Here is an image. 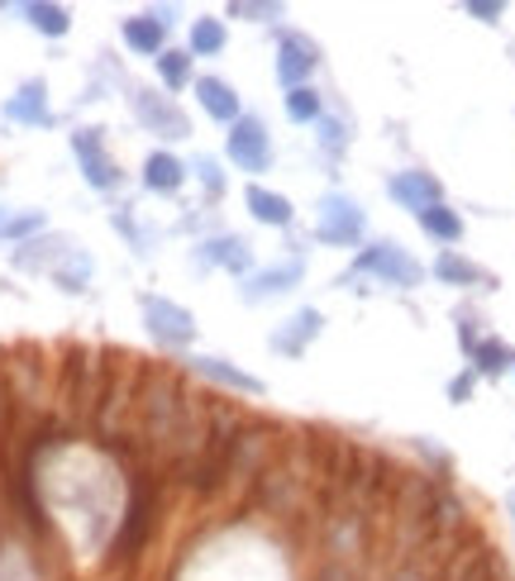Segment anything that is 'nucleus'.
<instances>
[{
    "mask_svg": "<svg viewBox=\"0 0 515 581\" xmlns=\"http://www.w3.org/2000/svg\"><path fill=\"white\" fill-rule=\"evenodd\" d=\"M6 220H10V210H6V206H0V224H6Z\"/></svg>",
    "mask_w": 515,
    "mask_h": 581,
    "instance_id": "obj_37",
    "label": "nucleus"
},
{
    "mask_svg": "<svg viewBox=\"0 0 515 581\" xmlns=\"http://www.w3.org/2000/svg\"><path fill=\"white\" fill-rule=\"evenodd\" d=\"M224 24L215 20V14H206V20H196L191 24V57H215V53H224Z\"/></svg>",
    "mask_w": 515,
    "mask_h": 581,
    "instance_id": "obj_25",
    "label": "nucleus"
},
{
    "mask_svg": "<svg viewBox=\"0 0 515 581\" xmlns=\"http://www.w3.org/2000/svg\"><path fill=\"white\" fill-rule=\"evenodd\" d=\"M511 348L506 343H496V339H482L478 348H472V368L486 372V376H496V372H506L511 368Z\"/></svg>",
    "mask_w": 515,
    "mask_h": 581,
    "instance_id": "obj_28",
    "label": "nucleus"
},
{
    "mask_svg": "<svg viewBox=\"0 0 515 581\" xmlns=\"http://www.w3.org/2000/svg\"><path fill=\"white\" fill-rule=\"evenodd\" d=\"M91 272H96L91 253H86V249H67L63 263L53 267V282H57V290H67V296H81V290L91 286Z\"/></svg>",
    "mask_w": 515,
    "mask_h": 581,
    "instance_id": "obj_22",
    "label": "nucleus"
},
{
    "mask_svg": "<svg viewBox=\"0 0 515 581\" xmlns=\"http://www.w3.org/2000/svg\"><path fill=\"white\" fill-rule=\"evenodd\" d=\"M72 153H77V163H81V177H86V186L91 191H120L124 186V172H120V163L106 153V129H96V124H86V129H77L72 134Z\"/></svg>",
    "mask_w": 515,
    "mask_h": 581,
    "instance_id": "obj_2",
    "label": "nucleus"
},
{
    "mask_svg": "<svg viewBox=\"0 0 515 581\" xmlns=\"http://www.w3.org/2000/svg\"><path fill=\"white\" fill-rule=\"evenodd\" d=\"M129 110L157 139H191V120L177 110V100L153 91V86H129Z\"/></svg>",
    "mask_w": 515,
    "mask_h": 581,
    "instance_id": "obj_3",
    "label": "nucleus"
},
{
    "mask_svg": "<svg viewBox=\"0 0 515 581\" xmlns=\"http://www.w3.org/2000/svg\"><path fill=\"white\" fill-rule=\"evenodd\" d=\"M191 172H196V177H200V186H206V191H210L215 200L224 196V172H220V163H215V157H196V163H191Z\"/></svg>",
    "mask_w": 515,
    "mask_h": 581,
    "instance_id": "obj_32",
    "label": "nucleus"
},
{
    "mask_svg": "<svg viewBox=\"0 0 515 581\" xmlns=\"http://www.w3.org/2000/svg\"><path fill=\"white\" fill-rule=\"evenodd\" d=\"M315 124H320V149H325V153L339 157L343 149H349V129H343V120H329V114H320Z\"/></svg>",
    "mask_w": 515,
    "mask_h": 581,
    "instance_id": "obj_31",
    "label": "nucleus"
},
{
    "mask_svg": "<svg viewBox=\"0 0 515 581\" xmlns=\"http://www.w3.org/2000/svg\"><path fill=\"white\" fill-rule=\"evenodd\" d=\"M153 67H157V81L167 86V91H182V86H191V53H182V48H163L153 57Z\"/></svg>",
    "mask_w": 515,
    "mask_h": 581,
    "instance_id": "obj_23",
    "label": "nucleus"
},
{
    "mask_svg": "<svg viewBox=\"0 0 515 581\" xmlns=\"http://www.w3.org/2000/svg\"><path fill=\"white\" fill-rule=\"evenodd\" d=\"M191 368L200 376H210L215 386H229V391H243V396H263V382L249 372H239L234 362H224V358H191Z\"/></svg>",
    "mask_w": 515,
    "mask_h": 581,
    "instance_id": "obj_19",
    "label": "nucleus"
},
{
    "mask_svg": "<svg viewBox=\"0 0 515 581\" xmlns=\"http://www.w3.org/2000/svg\"><path fill=\"white\" fill-rule=\"evenodd\" d=\"M186 172H191V167H186L177 153H167V149H157V153L143 157V186L157 191V196H177L182 182H186Z\"/></svg>",
    "mask_w": 515,
    "mask_h": 581,
    "instance_id": "obj_14",
    "label": "nucleus"
},
{
    "mask_svg": "<svg viewBox=\"0 0 515 581\" xmlns=\"http://www.w3.org/2000/svg\"><path fill=\"white\" fill-rule=\"evenodd\" d=\"M224 149H229V163L243 167V172H267L272 167V134H267V124L258 120V114H239V120L229 124Z\"/></svg>",
    "mask_w": 515,
    "mask_h": 581,
    "instance_id": "obj_5",
    "label": "nucleus"
},
{
    "mask_svg": "<svg viewBox=\"0 0 515 581\" xmlns=\"http://www.w3.org/2000/svg\"><path fill=\"white\" fill-rule=\"evenodd\" d=\"M229 14H234V20H277L282 6H267V0L249 6V0H234V6H229Z\"/></svg>",
    "mask_w": 515,
    "mask_h": 581,
    "instance_id": "obj_34",
    "label": "nucleus"
},
{
    "mask_svg": "<svg viewBox=\"0 0 515 581\" xmlns=\"http://www.w3.org/2000/svg\"><path fill=\"white\" fill-rule=\"evenodd\" d=\"M320 329H325V315L306 305V310H296L277 333H272V348H277V353H292V358H296V353H306L310 339H320Z\"/></svg>",
    "mask_w": 515,
    "mask_h": 581,
    "instance_id": "obj_15",
    "label": "nucleus"
},
{
    "mask_svg": "<svg viewBox=\"0 0 515 581\" xmlns=\"http://www.w3.org/2000/svg\"><path fill=\"white\" fill-rule=\"evenodd\" d=\"M449 391H453V401H468V391H472V376H458V382H453Z\"/></svg>",
    "mask_w": 515,
    "mask_h": 581,
    "instance_id": "obj_36",
    "label": "nucleus"
},
{
    "mask_svg": "<svg viewBox=\"0 0 515 581\" xmlns=\"http://www.w3.org/2000/svg\"><path fill=\"white\" fill-rule=\"evenodd\" d=\"M143 325H149V333L163 348H191L196 343V319L186 305L167 300V296H143Z\"/></svg>",
    "mask_w": 515,
    "mask_h": 581,
    "instance_id": "obj_4",
    "label": "nucleus"
},
{
    "mask_svg": "<svg viewBox=\"0 0 515 581\" xmlns=\"http://www.w3.org/2000/svg\"><path fill=\"white\" fill-rule=\"evenodd\" d=\"M358 272H368V277H382L392 286H420L425 282V267L415 263L406 249H396V243H368V249H358Z\"/></svg>",
    "mask_w": 515,
    "mask_h": 581,
    "instance_id": "obj_6",
    "label": "nucleus"
},
{
    "mask_svg": "<svg viewBox=\"0 0 515 581\" xmlns=\"http://www.w3.org/2000/svg\"><path fill=\"white\" fill-rule=\"evenodd\" d=\"M153 486L149 482H139L134 486V501H129V515H124V534L114 539V562H124V558H134L143 544H149V529H153Z\"/></svg>",
    "mask_w": 515,
    "mask_h": 581,
    "instance_id": "obj_9",
    "label": "nucleus"
},
{
    "mask_svg": "<svg viewBox=\"0 0 515 581\" xmlns=\"http://www.w3.org/2000/svg\"><path fill=\"white\" fill-rule=\"evenodd\" d=\"M300 257H292V263H277V267H263V272H253L249 282L239 286V296L249 300V305H258V300H272V296H282V290H292L296 282H300Z\"/></svg>",
    "mask_w": 515,
    "mask_h": 581,
    "instance_id": "obj_13",
    "label": "nucleus"
},
{
    "mask_svg": "<svg viewBox=\"0 0 515 581\" xmlns=\"http://www.w3.org/2000/svg\"><path fill=\"white\" fill-rule=\"evenodd\" d=\"M468 14H478V20H486V24H492L496 14H501V6H496V0H472V6H468Z\"/></svg>",
    "mask_w": 515,
    "mask_h": 581,
    "instance_id": "obj_35",
    "label": "nucleus"
},
{
    "mask_svg": "<svg viewBox=\"0 0 515 581\" xmlns=\"http://www.w3.org/2000/svg\"><path fill=\"white\" fill-rule=\"evenodd\" d=\"M20 14H24V24L39 29L43 39H67V29H72V10L67 6H48V0H24Z\"/></svg>",
    "mask_w": 515,
    "mask_h": 581,
    "instance_id": "obj_21",
    "label": "nucleus"
},
{
    "mask_svg": "<svg viewBox=\"0 0 515 581\" xmlns=\"http://www.w3.org/2000/svg\"><path fill=\"white\" fill-rule=\"evenodd\" d=\"M439 581H511L506 562H501V553L492 544H486V534L468 529V539L453 548V558L443 562Z\"/></svg>",
    "mask_w": 515,
    "mask_h": 581,
    "instance_id": "obj_1",
    "label": "nucleus"
},
{
    "mask_svg": "<svg viewBox=\"0 0 515 581\" xmlns=\"http://www.w3.org/2000/svg\"><path fill=\"white\" fill-rule=\"evenodd\" d=\"M72 249V243L63 234H48V239H29L20 243V249L10 253V263L20 267V272H53L57 263H63V253Z\"/></svg>",
    "mask_w": 515,
    "mask_h": 581,
    "instance_id": "obj_17",
    "label": "nucleus"
},
{
    "mask_svg": "<svg viewBox=\"0 0 515 581\" xmlns=\"http://www.w3.org/2000/svg\"><path fill=\"white\" fill-rule=\"evenodd\" d=\"M320 114H325L320 91H310V86H296V91H286V120H296V124H315Z\"/></svg>",
    "mask_w": 515,
    "mask_h": 581,
    "instance_id": "obj_26",
    "label": "nucleus"
},
{
    "mask_svg": "<svg viewBox=\"0 0 515 581\" xmlns=\"http://www.w3.org/2000/svg\"><path fill=\"white\" fill-rule=\"evenodd\" d=\"M315 234H320V243H329V249H358V243H363V210L339 191L325 196L320 220H315Z\"/></svg>",
    "mask_w": 515,
    "mask_h": 581,
    "instance_id": "obj_7",
    "label": "nucleus"
},
{
    "mask_svg": "<svg viewBox=\"0 0 515 581\" xmlns=\"http://www.w3.org/2000/svg\"><path fill=\"white\" fill-rule=\"evenodd\" d=\"M196 263L200 267H224V272H249L253 267V249L239 234H215V239H206L196 249Z\"/></svg>",
    "mask_w": 515,
    "mask_h": 581,
    "instance_id": "obj_12",
    "label": "nucleus"
},
{
    "mask_svg": "<svg viewBox=\"0 0 515 581\" xmlns=\"http://www.w3.org/2000/svg\"><path fill=\"white\" fill-rule=\"evenodd\" d=\"M310 581H368L363 568H349V562H320Z\"/></svg>",
    "mask_w": 515,
    "mask_h": 581,
    "instance_id": "obj_33",
    "label": "nucleus"
},
{
    "mask_svg": "<svg viewBox=\"0 0 515 581\" xmlns=\"http://www.w3.org/2000/svg\"><path fill=\"white\" fill-rule=\"evenodd\" d=\"M320 67V48L306 39V34H282L277 39V81L286 91H296V86H306V77Z\"/></svg>",
    "mask_w": 515,
    "mask_h": 581,
    "instance_id": "obj_8",
    "label": "nucleus"
},
{
    "mask_svg": "<svg viewBox=\"0 0 515 581\" xmlns=\"http://www.w3.org/2000/svg\"><path fill=\"white\" fill-rule=\"evenodd\" d=\"M43 224H48V215L43 210H24V215H10L6 224H0V239H34V234H43Z\"/></svg>",
    "mask_w": 515,
    "mask_h": 581,
    "instance_id": "obj_29",
    "label": "nucleus"
},
{
    "mask_svg": "<svg viewBox=\"0 0 515 581\" xmlns=\"http://www.w3.org/2000/svg\"><path fill=\"white\" fill-rule=\"evenodd\" d=\"M196 100H200V110L210 114V120H220V124H234L243 106H239V96H234V86L220 81V77H196Z\"/></svg>",
    "mask_w": 515,
    "mask_h": 581,
    "instance_id": "obj_16",
    "label": "nucleus"
},
{
    "mask_svg": "<svg viewBox=\"0 0 515 581\" xmlns=\"http://www.w3.org/2000/svg\"><path fill=\"white\" fill-rule=\"evenodd\" d=\"M435 272H439V282H449V286H478V282H486V272H482L478 263H468V257H458V253H449V249L439 253Z\"/></svg>",
    "mask_w": 515,
    "mask_h": 581,
    "instance_id": "obj_24",
    "label": "nucleus"
},
{
    "mask_svg": "<svg viewBox=\"0 0 515 581\" xmlns=\"http://www.w3.org/2000/svg\"><path fill=\"white\" fill-rule=\"evenodd\" d=\"M382 581H439V568H429L420 558H406V562H392V572Z\"/></svg>",
    "mask_w": 515,
    "mask_h": 581,
    "instance_id": "obj_30",
    "label": "nucleus"
},
{
    "mask_svg": "<svg viewBox=\"0 0 515 581\" xmlns=\"http://www.w3.org/2000/svg\"><path fill=\"white\" fill-rule=\"evenodd\" d=\"M249 215L258 224H272V229H286L296 220V210H292V200L286 196H277V191H267V186H249Z\"/></svg>",
    "mask_w": 515,
    "mask_h": 581,
    "instance_id": "obj_20",
    "label": "nucleus"
},
{
    "mask_svg": "<svg viewBox=\"0 0 515 581\" xmlns=\"http://www.w3.org/2000/svg\"><path fill=\"white\" fill-rule=\"evenodd\" d=\"M420 224H425V234H435L439 243H453L458 234H463V220H458L449 206H429V210L420 215Z\"/></svg>",
    "mask_w": 515,
    "mask_h": 581,
    "instance_id": "obj_27",
    "label": "nucleus"
},
{
    "mask_svg": "<svg viewBox=\"0 0 515 581\" xmlns=\"http://www.w3.org/2000/svg\"><path fill=\"white\" fill-rule=\"evenodd\" d=\"M386 196L415 215H425L429 206H443V186L429 177V172H396V177L386 182Z\"/></svg>",
    "mask_w": 515,
    "mask_h": 581,
    "instance_id": "obj_10",
    "label": "nucleus"
},
{
    "mask_svg": "<svg viewBox=\"0 0 515 581\" xmlns=\"http://www.w3.org/2000/svg\"><path fill=\"white\" fill-rule=\"evenodd\" d=\"M6 114L14 124H24V129H43V124H53V110H48V81L43 77H29L20 81V91H14L6 100Z\"/></svg>",
    "mask_w": 515,
    "mask_h": 581,
    "instance_id": "obj_11",
    "label": "nucleus"
},
{
    "mask_svg": "<svg viewBox=\"0 0 515 581\" xmlns=\"http://www.w3.org/2000/svg\"><path fill=\"white\" fill-rule=\"evenodd\" d=\"M120 39H124V48H129V53H139V57H157V53H163L167 29L157 24L153 14H129V20H120Z\"/></svg>",
    "mask_w": 515,
    "mask_h": 581,
    "instance_id": "obj_18",
    "label": "nucleus"
}]
</instances>
